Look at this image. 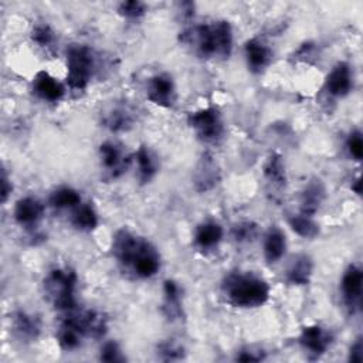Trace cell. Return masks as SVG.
Listing matches in <instances>:
<instances>
[{
    "label": "cell",
    "mask_w": 363,
    "mask_h": 363,
    "mask_svg": "<svg viewBox=\"0 0 363 363\" xmlns=\"http://www.w3.org/2000/svg\"><path fill=\"white\" fill-rule=\"evenodd\" d=\"M113 255L139 278H152L160 269V255L153 244L129 230H119L113 237Z\"/></svg>",
    "instance_id": "obj_1"
},
{
    "label": "cell",
    "mask_w": 363,
    "mask_h": 363,
    "mask_svg": "<svg viewBox=\"0 0 363 363\" xmlns=\"http://www.w3.org/2000/svg\"><path fill=\"white\" fill-rule=\"evenodd\" d=\"M184 43H191L199 55L206 58H228L233 51V28L227 20H216L186 30Z\"/></svg>",
    "instance_id": "obj_2"
},
{
    "label": "cell",
    "mask_w": 363,
    "mask_h": 363,
    "mask_svg": "<svg viewBox=\"0 0 363 363\" xmlns=\"http://www.w3.org/2000/svg\"><path fill=\"white\" fill-rule=\"evenodd\" d=\"M221 291L231 305L244 309L262 306L269 298V285L252 272L227 274L221 282Z\"/></svg>",
    "instance_id": "obj_3"
},
{
    "label": "cell",
    "mask_w": 363,
    "mask_h": 363,
    "mask_svg": "<svg viewBox=\"0 0 363 363\" xmlns=\"http://www.w3.org/2000/svg\"><path fill=\"white\" fill-rule=\"evenodd\" d=\"M77 282L78 278L74 269L68 267L54 268L48 272L43 284L45 298L55 309L61 312L72 311L77 308Z\"/></svg>",
    "instance_id": "obj_4"
},
{
    "label": "cell",
    "mask_w": 363,
    "mask_h": 363,
    "mask_svg": "<svg viewBox=\"0 0 363 363\" xmlns=\"http://www.w3.org/2000/svg\"><path fill=\"white\" fill-rule=\"evenodd\" d=\"M95 57L89 47L72 44L67 50V82L72 91H84L92 78Z\"/></svg>",
    "instance_id": "obj_5"
},
{
    "label": "cell",
    "mask_w": 363,
    "mask_h": 363,
    "mask_svg": "<svg viewBox=\"0 0 363 363\" xmlns=\"http://www.w3.org/2000/svg\"><path fill=\"white\" fill-rule=\"evenodd\" d=\"M189 126L196 132L197 138L207 143L218 142L224 135V123L216 108H203L191 112L187 118Z\"/></svg>",
    "instance_id": "obj_6"
},
{
    "label": "cell",
    "mask_w": 363,
    "mask_h": 363,
    "mask_svg": "<svg viewBox=\"0 0 363 363\" xmlns=\"http://www.w3.org/2000/svg\"><path fill=\"white\" fill-rule=\"evenodd\" d=\"M71 328H74L82 337H92V339H99L105 335L108 323L106 318L96 311H78L77 308L72 311L65 312L64 319L61 320Z\"/></svg>",
    "instance_id": "obj_7"
},
{
    "label": "cell",
    "mask_w": 363,
    "mask_h": 363,
    "mask_svg": "<svg viewBox=\"0 0 363 363\" xmlns=\"http://www.w3.org/2000/svg\"><path fill=\"white\" fill-rule=\"evenodd\" d=\"M99 159L102 167L112 179L122 176L132 162V157L125 153L122 146L112 140L99 145Z\"/></svg>",
    "instance_id": "obj_8"
},
{
    "label": "cell",
    "mask_w": 363,
    "mask_h": 363,
    "mask_svg": "<svg viewBox=\"0 0 363 363\" xmlns=\"http://www.w3.org/2000/svg\"><path fill=\"white\" fill-rule=\"evenodd\" d=\"M363 272L357 265H349L340 279V292L345 305L352 313L360 311Z\"/></svg>",
    "instance_id": "obj_9"
},
{
    "label": "cell",
    "mask_w": 363,
    "mask_h": 363,
    "mask_svg": "<svg viewBox=\"0 0 363 363\" xmlns=\"http://www.w3.org/2000/svg\"><path fill=\"white\" fill-rule=\"evenodd\" d=\"M301 347L309 354L319 357L328 352L333 343V333L320 325H311L301 330L298 337Z\"/></svg>",
    "instance_id": "obj_10"
},
{
    "label": "cell",
    "mask_w": 363,
    "mask_h": 363,
    "mask_svg": "<svg viewBox=\"0 0 363 363\" xmlns=\"http://www.w3.org/2000/svg\"><path fill=\"white\" fill-rule=\"evenodd\" d=\"M146 96L155 105L170 108L176 101V85L172 75L167 72L153 75L147 82Z\"/></svg>",
    "instance_id": "obj_11"
},
{
    "label": "cell",
    "mask_w": 363,
    "mask_h": 363,
    "mask_svg": "<svg viewBox=\"0 0 363 363\" xmlns=\"http://www.w3.org/2000/svg\"><path fill=\"white\" fill-rule=\"evenodd\" d=\"M353 88V72L347 62H337L325 79V89L335 98H343Z\"/></svg>",
    "instance_id": "obj_12"
},
{
    "label": "cell",
    "mask_w": 363,
    "mask_h": 363,
    "mask_svg": "<svg viewBox=\"0 0 363 363\" xmlns=\"http://www.w3.org/2000/svg\"><path fill=\"white\" fill-rule=\"evenodd\" d=\"M244 55L248 69L257 74L268 67L272 57L269 47L258 37H252L244 44Z\"/></svg>",
    "instance_id": "obj_13"
},
{
    "label": "cell",
    "mask_w": 363,
    "mask_h": 363,
    "mask_svg": "<svg viewBox=\"0 0 363 363\" xmlns=\"http://www.w3.org/2000/svg\"><path fill=\"white\" fill-rule=\"evenodd\" d=\"M33 92L43 101L57 102L64 96L65 88L51 74L40 71L33 78Z\"/></svg>",
    "instance_id": "obj_14"
},
{
    "label": "cell",
    "mask_w": 363,
    "mask_h": 363,
    "mask_svg": "<svg viewBox=\"0 0 363 363\" xmlns=\"http://www.w3.org/2000/svg\"><path fill=\"white\" fill-rule=\"evenodd\" d=\"M13 214L20 225L33 227L44 216V204L33 196H26L16 203Z\"/></svg>",
    "instance_id": "obj_15"
},
{
    "label": "cell",
    "mask_w": 363,
    "mask_h": 363,
    "mask_svg": "<svg viewBox=\"0 0 363 363\" xmlns=\"http://www.w3.org/2000/svg\"><path fill=\"white\" fill-rule=\"evenodd\" d=\"M224 230L220 223L214 220H206L200 223L194 231V244L200 250H211L223 240Z\"/></svg>",
    "instance_id": "obj_16"
},
{
    "label": "cell",
    "mask_w": 363,
    "mask_h": 363,
    "mask_svg": "<svg viewBox=\"0 0 363 363\" xmlns=\"http://www.w3.org/2000/svg\"><path fill=\"white\" fill-rule=\"evenodd\" d=\"M313 274V261L309 255L301 254L294 258L286 269V281L292 285H308Z\"/></svg>",
    "instance_id": "obj_17"
},
{
    "label": "cell",
    "mask_w": 363,
    "mask_h": 363,
    "mask_svg": "<svg viewBox=\"0 0 363 363\" xmlns=\"http://www.w3.org/2000/svg\"><path fill=\"white\" fill-rule=\"evenodd\" d=\"M286 251V237L278 227H272L264 237V257L267 262H278Z\"/></svg>",
    "instance_id": "obj_18"
},
{
    "label": "cell",
    "mask_w": 363,
    "mask_h": 363,
    "mask_svg": "<svg viewBox=\"0 0 363 363\" xmlns=\"http://www.w3.org/2000/svg\"><path fill=\"white\" fill-rule=\"evenodd\" d=\"M325 199V187L320 180L309 182L301 193V213L312 216L318 211Z\"/></svg>",
    "instance_id": "obj_19"
},
{
    "label": "cell",
    "mask_w": 363,
    "mask_h": 363,
    "mask_svg": "<svg viewBox=\"0 0 363 363\" xmlns=\"http://www.w3.org/2000/svg\"><path fill=\"white\" fill-rule=\"evenodd\" d=\"M138 177L142 183H149L157 173V160L147 146H139L133 155Z\"/></svg>",
    "instance_id": "obj_20"
},
{
    "label": "cell",
    "mask_w": 363,
    "mask_h": 363,
    "mask_svg": "<svg viewBox=\"0 0 363 363\" xmlns=\"http://www.w3.org/2000/svg\"><path fill=\"white\" fill-rule=\"evenodd\" d=\"M13 328L21 339L33 340L40 335L41 322L38 316L27 313L24 311H18L13 315Z\"/></svg>",
    "instance_id": "obj_21"
},
{
    "label": "cell",
    "mask_w": 363,
    "mask_h": 363,
    "mask_svg": "<svg viewBox=\"0 0 363 363\" xmlns=\"http://www.w3.org/2000/svg\"><path fill=\"white\" fill-rule=\"evenodd\" d=\"M71 224L79 231H92L96 228L99 218L98 213L89 203H81L75 208H72Z\"/></svg>",
    "instance_id": "obj_22"
},
{
    "label": "cell",
    "mask_w": 363,
    "mask_h": 363,
    "mask_svg": "<svg viewBox=\"0 0 363 363\" xmlns=\"http://www.w3.org/2000/svg\"><path fill=\"white\" fill-rule=\"evenodd\" d=\"M163 294H164V311L166 315L172 319L179 318L182 315V289L180 285L173 281L167 279L163 284Z\"/></svg>",
    "instance_id": "obj_23"
},
{
    "label": "cell",
    "mask_w": 363,
    "mask_h": 363,
    "mask_svg": "<svg viewBox=\"0 0 363 363\" xmlns=\"http://www.w3.org/2000/svg\"><path fill=\"white\" fill-rule=\"evenodd\" d=\"M265 179L275 187H284L286 184V170L281 155L271 153L264 164Z\"/></svg>",
    "instance_id": "obj_24"
},
{
    "label": "cell",
    "mask_w": 363,
    "mask_h": 363,
    "mask_svg": "<svg viewBox=\"0 0 363 363\" xmlns=\"http://www.w3.org/2000/svg\"><path fill=\"white\" fill-rule=\"evenodd\" d=\"M288 224L294 233H296L302 238H315L319 234V225L315 223L312 216L299 213L288 217Z\"/></svg>",
    "instance_id": "obj_25"
},
{
    "label": "cell",
    "mask_w": 363,
    "mask_h": 363,
    "mask_svg": "<svg viewBox=\"0 0 363 363\" xmlns=\"http://www.w3.org/2000/svg\"><path fill=\"white\" fill-rule=\"evenodd\" d=\"M48 201L54 208H75L81 204V194L72 187L62 186L50 194Z\"/></svg>",
    "instance_id": "obj_26"
},
{
    "label": "cell",
    "mask_w": 363,
    "mask_h": 363,
    "mask_svg": "<svg viewBox=\"0 0 363 363\" xmlns=\"http://www.w3.org/2000/svg\"><path fill=\"white\" fill-rule=\"evenodd\" d=\"M217 183V169L211 157L204 156L199 164V170L196 174V184L199 190H208L214 187Z\"/></svg>",
    "instance_id": "obj_27"
},
{
    "label": "cell",
    "mask_w": 363,
    "mask_h": 363,
    "mask_svg": "<svg viewBox=\"0 0 363 363\" xmlns=\"http://www.w3.org/2000/svg\"><path fill=\"white\" fill-rule=\"evenodd\" d=\"M82 336L69 325L61 322L60 328L57 330V340L61 349L64 350H74L81 345Z\"/></svg>",
    "instance_id": "obj_28"
},
{
    "label": "cell",
    "mask_w": 363,
    "mask_h": 363,
    "mask_svg": "<svg viewBox=\"0 0 363 363\" xmlns=\"http://www.w3.org/2000/svg\"><path fill=\"white\" fill-rule=\"evenodd\" d=\"M133 118L132 115L122 108H116L113 109L108 116H106V126L112 130V132H122V130H128L132 126Z\"/></svg>",
    "instance_id": "obj_29"
},
{
    "label": "cell",
    "mask_w": 363,
    "mask_h": 363,
    "mask_svg": "<svg viewBox=\"0 0 363 363\" xmlns=\"http://www.w3.org/2000/svg\"><path fill=\"white\" fill-rule=\"evenodd\" d=\"M231 234H233V238L240 244L251 242L258 235V225L252 221H241L233 227Z\"/></svg>",
    "instance_id": "obj_30"
},
{
    "label": "cell",
    "mask_w": 363,
    "mask_h": 363,
    "mask_svg": "<svg viewBox=\"0 0 363 363\" xmlns=\"http://www.w3.org/2000/svg\"><path fill=\"white\" fill-rule=\"evenodd\" d=\"M31 40L38 47H51L55 41V33L47 23H37L31 30Z\"/></svg>",
    "instance_id": "obj_31"
},
{
    "label": "cell",
    "mask_w": 363,
    "mask_h": 363,
    "mask_svg": "<svg viewBox=\"0 0 363 363\" xmlns=\"http://www.w3.org/2000/svg\"><path fill=\"white\" fill-rule=\"evenodd\" d=\"M118 13L125 18H139L146 13V4L139 0L122 1L118 6Z\"/></svg>",
    "instance_id": "obj_32"
},
{
    "label": "cell",
    "mask_w": 363,
    "mask_h": 363,
    "mask_svg": "<svg viewBox=\"0 0 363 363\" xmlns=\"http://www.w3.org/2000/svg\"><path fill=\"white\" fill-rule=\"evenodd\" d=\"M346 147L349 155L354 159V160H362L363 157V139H362V133L360 130H353L350 132V135L347 136L346 140Z\"/></svg>",
    "instance_id": "obj_33"
},
{
    "label": "cell",
    "mask_w": 363,
    "mask_h": 363,
    "mask_svg": "<svg viewBox=\"0 0 363 363\" xmlns=\"http://www.w3.org/2000/svg\"><path fill=\"white\" fill-rule=\"evenodd\" d=\"M99 359L104 362H123L125 356L122 354V350L116 342L108 340L101 347Z\"/></svg>",
    "instance_id": "obj_34"
},
{
    "label": "cell",
    "mask_w": 363,
    "mask_h": 363,
    "mask_svg": "<svg viewBox=\"0 0 363 363\" xmlns=\"http://www.w3.org/2000/svg\"><path fill=\"white\" fill-rule=\"evenodd\" d=\"M159 353L163 354V359H166V360L180 359L183 354V347L173 342H166L159 346Z\"/></svg>",
    "instance_id": "obj_35"
},
{
    "label": "cell",
    "mask_w": 363,
    "mask_h": 363,
    "mask_svg": "<svg viewBox=\"0 0 363 363\" xmlns=\"http://www.w3.org/2000/svg\"><path fill=\"white\" fill-rule=\"evenodd\" d=\"M264 359V352L262 350H254L252 347L244 349L237 354V360L241 362H259Z\"/></svg>",
    "instance_id": "obj_36"
},
{
    "label": "cell",
    "mask_w": 363,
    "mask_h": 363,
    "mask_svg": "<svg viewBox=\"0 0 363 363\" xmlns=\"http://www.w3.org/2000/svg\"><path fill=\"white\" fill-rule=\"evenodd\" d=\"M363 345H362V339H356L354 343L350 346V352H349V360L350 362H362L363 359Z\"/></svg>",
    "instance_id": "obj_37"
},
{
    "label": "cell",
    "mask_w": 363,
    "mask_h": 363,
    "mask_svg": "<svg viewBox=\"0 0 363 363\" xmlns=\"http://www.w3.org/2000/svg\"><path fill=\"white\" fill-rule=\"evenodd\" d=\"M1 201L3 203H6V200H7V197H9V194L11 193V184H10V180H9V177H7V174H6V172L3 170L1 172Z\"/></svg>",
    "instance_id": "obj_38"
},
{
    "label": "cell",
    "mask_w": 363,
    "mask_h": 363,
    "mask_svg": "<svg viewBox=\"0 0 363 363\" xmlns=\"http://www.w3.org/2000/svg\"><path fill=\"white\" fill-rule=\"evenodd\" d=\"M360 184H362V182H360V179L357 177V179L354 180V186H352V190H353L356 194H360Z\"/></svg>",
    "instance_id": "obj_39"
}]
</instances>
